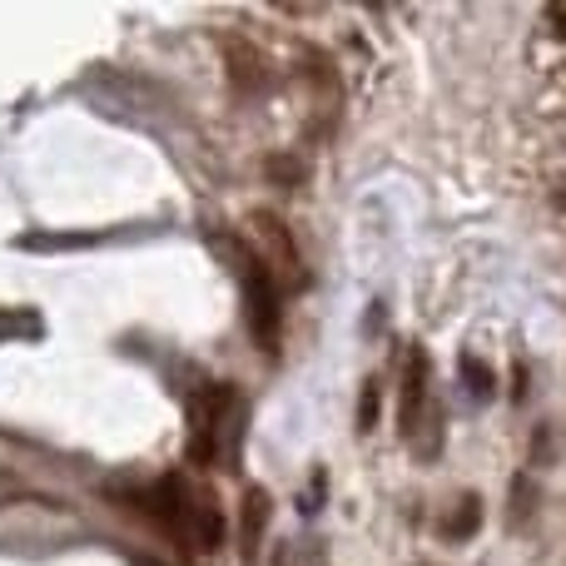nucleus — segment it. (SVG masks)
Instances as JSON below:
<instances>
[{
	"instance_id": "f257e3e1",
	"label": "nucleus",
	"mask_w": 566,
	"mask_h": 566,
	"mask_svg": "<svg viewBox=\"0 0 566 566\" xmlns=\"http://www.w3.org/2000/svg\"><path fill=\"white\" fill-rule=\"evenodd\" d=\"M244 303H249V323H254V338L269 353L279 348V283L264 269L259 254H244Z\"/></svg>"
},
{
	"instance_id": "6e6552de",
	"label": "nucleus",
	"mask_w": 566,
	"mask_h": 566,
	"mask_svg": "<svg viewBox=\"0 0 566 566\" xmlns=\"http://www.w3.org/2000/svg\"><path fill=\"white\" fill-rule=\"evenodd\" d=\"M478 527H482V497H462L458 507H452V522L442 527V537L448 542H468V537H478Z\"/></svg>"
},
{
	"instance_id": "0eeeda50",
	"label": "nucleus",
	"mask_w": 566,
	"mask_h": 566,
	"mask_svg": "<svg viewBox=\"0 0 566 566\" xmlns=\"http://www.w3.org/2000/svg\"><path fill=\"white\" fill-rule=\"evenodd\" d=\"M145 502H149V512H155L159 527H165L169 537H179V522H185L189 512H185V488H179L175 472H165V478H159V488L149 492Z\"/></svg>"
},
{
	"instance_id": "9d476101",
	"label": "nucleus",
	"mask_w": 566,
	"mask_h": 566,
	"mask_svg": "<svg viewBox=\"0 0 566 566\" xmlns=\"http://www.w3.org/2000/svg\"><path fill=\"white\" fill-rule=\"evenodd\" d=\"M458 378L468 382L478 398H492V392H497V378H492V368H488V363H478V358H462L458 363Z\"/></svg>"
},
{
	"instance_id": "f8f14e48",
	"label": "nucleus",
	"mask_w": 566,
	"mask_h": 566,
	"mask_svg": "<svg viewBox=\"0 0 566 566\" xmlns=\"http://www.w3.org/2000/svg\"><path fill=\"white\" fill-rule=\"evenodd\" d=\"M373 422H378V382H363V402H358V432H373Z\"/></svg>"
},
{
	"instance_id": "ddd939ff",
	"label": "nucleus",
	"mask_w": 566,
	"mask_h": 566,
	"mask_svg": "<svg viewBox=\"0 0 566 566\" xmlns=\"http://www.w3.org/2000/svg\"><path fill=\"white\" fill-rule=\"evenodd\" d=\"M552 25H557V35L566 40V6H557V10H552Z\"/></svg>"
},
{
	"instance_id": "423d86ee",
	"label": "nucleus",
	"mask_w": 566,
	"mask_h": 566,
	"mask_svg": "<svg viewBox=\"0 0 566 566\" xmlns=\"http://www.w3.org/2000/svg\"><path fill=\"white\" fill-rule=\"evenodd\" d=\"M219 50H224V65H229V75H234V85L244 90V95H254V90L269 85V65H264V55H259L249 40L224 35L219 40Z\"/></svg>"
},
{
	"instance_id": "4468645a",
	"label": "nucleus",
	"mask_w": 566,
	"mask_h": 566,
	"mask_svg": "<svg viewBox=\"0 0 566 566\" xmlns=\"http://www.w3.org/2000/svg\"><path fill=\"white\" fill-rule=\"evenodd\" d=\"M139 566H159V562H139Z\"/></svg>"
},
{
	"instance_id": "9b49d317",
	"label": "nucleus",
	"mask_w": 566,
	"mask_h": 566,
	"mask_svg": "<svg viewBox=\"0 0 566 566\" xmlns=\"http://www.w3.org/2000/svg\"><path fill=\"white\" fill-rule=\"evenodd\" d=\"M532 507H537V492H532V478H517V488H512V522H527Z\"/></svg>"
},
{
	"instance_id": "39448f33",
	"label": "nucleus",
	"mask_w": 566,
	"mask_h": 566,
	"mask_svg": "<svg viewBox=\"0 0 566 566\" xmlns=\"http://www.w3.org/2000/svg\"><path fill=\"white\" fill-rule=\"evenodd\" d=\"M264 532H269V492L249 488L244 502H239V552H244V566H259Z\"/></svg>"
},
{
	"instance_id": "20e7f679",
	"label": "nucleus",
	"mask_w": 566,
	"mask_h": 566,
	"mask_svg": "<svg viewBox=\"0 0 566 566\" xmlns=\"http://www.w3.org/2000/svg\"><path fill=\"white\" fill-rule=\"evenodd\" d=\"M422 408H428V358H422V348H412L408 368H402V402H398V432L402 438H418Z\"/></svg>"
},
{
	"instance_id": "f03ea898",
	"label": "nucleus",
	"mask_w": 566,
	"mask_h": 566,
	"mask_svg": "<svg viewBox=\"0 0 566 566\" xmlns=\"http://www.w3.org/2000/svg\"><path fill=\"white\" fill-rule=\"evenodd\" d=\"M249 229L259 234V259L283 289H303V264H298V244H293L289 224L279 214H249Z\"/></svg>"
},
{
	"instance_id": "7ed1b4c3",
	"label": "nucleus",
	"mask_w": 566,
	"mask_h": 566,
	"mask_svg": "<svg viewBox=\"0 0 566 566\" xmlns=\"http://www.w3.org/2000/svg\"><path fill=\"white\" fill-rule=\"evenodd\" d=\"M224 408H229V388H205L189 408L195 418V438H189V458L195 462H214V438L224 428Z\"/></svg>"
},
{
	"instance_id": "1a4fd4ad",
	"label": "nucleus",
	"mask_w": 566,
	"mask_h": 566,
	"mask_svg": "<svg viewBox=\"0 0 566 566\" xmlns=\"http://www.w3.org/2000/svg\"><path fill=\"white\" fill-rule=\"evenodd\" d=\"M199 547H205V552H219V547H224V512H219L214 497L199 502Z\"/></svg>"
}]
</instances>
